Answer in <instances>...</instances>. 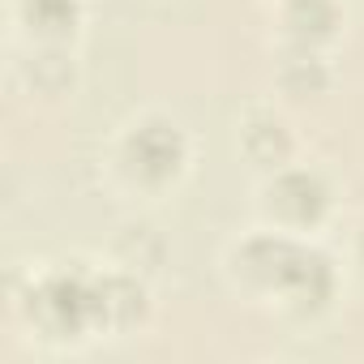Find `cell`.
Listing matches in <instances>:
<instances>
[{
  "label": "cell",
  "mask_w": 364,
  "mask_h": 364,
  "mask_svg": "<svg viewBox=\"0 0 364 364\" xmlns=\"http://www.w3.org/2000/svg\"><path fill=\"white\" fill-rule=\"evenodd\" d=\"M116 167L141 193H163L189 167V137L167 116L133 120L116 141Z\"/></svg>",
  "instance_id": "obj_1"
},
{
  "label": "cell",
  "mask_w": 364,
  "mask_h": 364,
  "mask_svg": "<svg viewBox=\"0 0 364 364\" xmlns=\"http://www.w3.org/2000/svg\"><path fill=\"white\" fill-rule=\"evenodd\" d=\"M266 223L274 232H287V236H304L313 228H321V219L330 215V185L313 171V167H274L262 185V198H257Z\"/></svg>",
  "instance_id": "obj_2"
},
{
  "label": "cell",
  "mask_w": 364,
  "mask_h": 364,
  "mask_svg": "<svg viewBox=\"0 0 364 364\" xmlns=\"http://www.w3.org/2000/svg\"><path fill=\"white\" fill-rule=\"evenodd\" d=\"M343 26L338 0H279V31L287 48H326Z\"/></svg>",
  "instance_id": "obj_3"
},
{
  "label": "cell",
  "mask_w": 364,
  "mask_h": 364,
  "mask_svg": "<svg viewBox=\"0 0 364 364\" xmlns=\"http://www.w3.org/2000/svg\"><path fill=\"white\" fill-rule=\"evenodd\" d=\"M240 150L249 154V163L274 171V167H287L291 154H296V137L287 129V120L270 107H253L240 124Z\"/></svg>",
  "instance_id": "obj_4"
},
{
  "label": "cell",
  "mask_w": 364,
  "mask_h": 364,
  "mask_svg": "<svg viewBox=\"0 0 364 364\" xmlns=\"http://www.w3.org/2000/svg\"><path fill=\"white\" fill-rule=\"evenodd\" d=\"M146 317V287L133 274H103L95 279V321L112 330H129Z\"/></svg>",
  "instance_id": "obj_5"
},
{
  "label": "cell",
  "mask_w": 364,
  "mask_h": 364,
  "mask_svg": "<svg viewBox=\"0 0 364 364\" xmlns=\"http://www.w3.org/2000/svg\"><path fill=\"white\" fill-rule=\"evenodd\" d=\"M14 5L39 43H65L82 26V0H14Z\"/></svg>",
  "instance_id": "obj_6"
},
{
  "label": "cell",
  "mask_w": 364,
  "mask_h": 364,
  "mask_svg": "<svg viewBox=\"0 0 364 364\" xmlns=\"http://www.w3.org/2000/svg\"><path fill=\"white\" fill-rule=\"evenodd\" d=\"M279 86L291 99H317L330 90V65L321 60L317 48H287L279 65Z\"/></svg>",
  "instance_id": "obj_7"
},
{
  "label": "cell",
  "mask_w": 364,
  "mask_h": 364,
  "mask_svg": "<svg viewBox=\"0 0 364 364\" xmlns=\"http://www.w3.org/2000/svg\"><path fill=\"white\" fill-rule=\"evenodd\" d=\"M355 249H360V257H364V223H360V236H355Z\"/></svg>",
  "instance_id": "obj_8"
}]
</instances>
